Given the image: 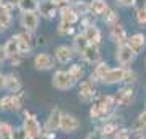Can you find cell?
Listing matches in <instances>:
<instances>
[{
  "mask_svg": "<svg viewBox=\"0 0 146 139\" xmlns=\"http://www.w3.org/2000/svg\"><path fill=\"white\" fill-rule=\"evenodd\" d=\"M80 128V121L78 118L72 113H63L62 117V123H60V129L63 133H75Z\"/></svg>",
  "mask_w": 146,
  "mask_h": 139,
  "instance_id": "8992f818",
  "label": "cell"
},
{
  "mask_svg": "<svg viewBox=\"0 0 146 139\" xmlns=\"http://www.w3.org/2000/svg\"><path fill=\"white\" fill-rule=\"evenodd\" d=\"M37 11H39V15H42L44 18H54V16L57 15V5L54 3L52 0H42L41 3H39V8H37Z\"/></svg>",
  "mask_w": 146,
  "mask_h": 139,
  "instance_id": "30bf717a",
  "label": "cell"
},
{
  "mask_svg": "<svg viewBox=\"0 0 146 139\" xmlns=\"http://www.w3.org/2000/svg\"><path fill=\"white\" fill-rule=\"evenodd\" d=\"M5 82H7V74L0 73V89H5Z\"/></svg>",
  "mask_w": 146,
  "mask_h": 139,
  "instance_id": "60d3db41",
  "label": "cell"
},
{
  "mask_svg": "<svg viewBox=\"0 0 146 139\" xmlns=\"http://www.w3.org/2000/svg\"><path fill=\"white\" fill-rule=\"evenodd\" d=\"M73 45H75L76 53H83V52L88 49L89 42H88V39L84 37V34H78V36L75 37V41H73Z\"/></svg>",
  "mask_w": 146,
  "mask_h": 139,
  "instance_id": "484cf974",
  "label": "cell"
},
{
  "mask_svg": "<svg viewBox=\"0 0 146 139\" xmlns=\"http://www.w3.org/2000/svg\"><path fill=\"white\" fill-rule=\"evenodd\" d=\"M131 100H133V89L131 88H123L117 92V97H115V103L120 105V107H127L130 105Z\"/></svg>",
  "mask_w": 146,
  "mask_h": 139,
  "instance_id": "7c38bea8",
  "label": "cell"
},
{
  "mask_svg": "<svg viewBox=\"0 0 146 139\" xmlns=\"http://www.w3.org/2000/svg\"><path fill=\"white\" fill-rule=\"evenodd\" d=\"M34 67L37 70H42V71L50 70L54 67V58L49 53H46V52H41V53H37L34 57Z\"/></svg>",
  "mask_w": 146,
  "mask_h": 139,
  "instance_id": "9c48e42d",
  "label": "cell"
},
{
  "mask_svg": "<svg viewBox=\"0 0 146 139\" xmlns=\"http://www.w3.org/2000/svg\"><path fill=\"white\" fill-rule=\"evenodd\" d=\"M136 8V10H145L146 8V0H135V5H133Z\"/></svg>",
  "mask_w": 146,
  "mask_h": 139,
  "instance_id": "f35d334b",
  "label": "cell"
},
{
  "mask_svg": "<svg viewBox=\"0 0 146 139\" xmlns=\"http://www.w3.org/2000/svg\"><path fill=\"white\" fill-rule=\"evenodd\" d=\"M21 26L26 29V31H34L39 24V16L36 11H26L21 15Z\"/></svg>",
  "mask_w": 146,
  "mask_h": 139,
  "instance_id": "ba28073f",
  "label": "cell"
},
{
  "mask_svg": "<svg viewBox=\"0 0 146 139\" xmlns=\"http://www.w3.org/2000/svg\"><path fill=\"white\" fill-rule=\"evenodd\" d=\"M131 133L135 134H145L146 133V110L138 115L135 123L131 125Z\"/></svg>",
  "mask_w": 146,
  "mask_h": 139,
  "instance_id": "ffe728a7",
  "label": "cell"
},
{
  "mask_svg": "<svg viewBox=\"0 0 146 139\" xmlns=\"http://www.w3.org/2000/svg\"><path fill=\"white\" fill-rule=\"evenodd\" d=\"M60 18H62V21H65V23L75 24V23L80 20V13L75 10V7L67 5V7H63V8H60Z\"/></svg>",
  "mask_w": 146,
  "mask_h": 139,
  "instance_id": "4fadbf2b",
  "label": "cell"
},
{
  "mask_svg": "<svg viewBox=\"0 0 146 139\" xmlns=\"http://www.w3.org/2000/svg\"><path fill=\"white\" fill-rule=\"evenodd\" d=\"M145 63H146V58H145Z\"/></svg>",
  "mask_w": 146,
  "mask_h": 139,
  "instance_id": "f6af8a7d",
  "label": "cell"
},
{
  "mask_svg": "<svg viewBox=\"0 0 146 139\" xmlns=\"http://www.w3.org/2000/svg\"><path fill=\"white\" fill-rule=\"evenodd\" d=\"M2 63H3V62H2V58H0V65H2Z\"/></svg>",
  "mask_w": 146,
  "mask_h": 139,
  "instance_id": "ee69618b",
  "label": "cell"
},
{
  "mask_svg": "<svg viewBox=\"0 0 146 139\" xmlns=\"http://www.w3.org/2000/svg\"><path fill=\"white\" fill-rule=\"evenodd\" d=\"M25 100H26V92L13 94V110H20L25 105Z\"/></svg>",
  "mask_w": 146,
  "mask_h": 139,
  "instance_id": "f546056e",
  "label": "cell"
},
{
  "mask_svg": "<svg viewBox=\"0 0 146 139\" xmlns=\"http://www.w3.org/2000/svg\"><path fill=\"white\" fill-rule=\"evenodd\" d=\"M78 96L83 102H89L94 96V88L91 81H81L80 82V89H78Z\"/></svg>",
  "mask_w": 146,
  "mask_h": 139,
  "instance_id": "5bb4252c",
  "label": "cell"
},
{
  "mask_svg": "<svg viewBox=\"0 0 146 139\" xmlns=\"http://www.w3.org/2000/svg\"><path fill=\"white\" fill-rule=\"evenodd\" d=\"M0 23L5 26V28H8L11 24V13L3 3H0Z\"/></svg>",
  "mask_w": 146,
  "mask_h": 139,
  "instance_id": "4316f807",
  "label": "cell"
},
{
  "mask_svg": "<svg viewBox=\"0 0 146 139\" xmlns=\"http://www.w3.org/2000/svg\"><path fill=\"white\" fill-rule=\"evenodd\" d=\"M5 89L8 91V92H11V94L20 92V89H21V81H20V78L16 76V74H7Z\"/></svg>",
  "mask_w": 146,
  "mask_h": 139,
  "instance_id": "d6986e66",
  "label": "cell"
},
{
  "mask_svg": "<svg viewBox=\"0 0 146 139\" xmlns=\"http://www.w3.org/2000/svg\"><path fill=\"white\" fill-rule=\"evenodd\" d=\"M136 57V52L131 49L128 44H122V45L119 47V50H117V62L120 63V65H130L133 60H135Z\"/></svg>",
  "mask_w": 146,
  "mask_h": 139,
  "instance_id": "277c9868",
  "label": "cell"
},
{
  "mask_svg": "<svg viewBox=\"0 0 146 139\" xmlns=\"http://www.w3.org/2000/svg\"><path fill=\"white\" fill-rule=\"evenodd\" d=\"M55 58H57L58 63H68L73 58V49L68 45H58L55 49Z\"/></svg>",
  "mask_w": 146,
  "mask_h": 139,
  "instance_id": "9a60e30c",
  "label": "cell"
},
{
  "mask_svg": "<svg viewBox=\"0 0 146 139\" xmlns=\"http://www.w3.org/2000/svg\"><path fill=\"white\" fill-rule=\"evenodd\" d=\"M18 8L23 13H26V11H36L39 8V2L37 0H18Z\"/></svg>",
  "mask_w": 146,
  "mask_h": 139,
  "instance_id": "d4e9b609",
  "label": "cell"
},
{
  "mask_svg": "<svg viewBox=\"0 0 146 139\" xmlns=\"http://www.w3.org/2000/svg\"><path fill=\"white\" fill-rule=\"evenodd\" d=\"M16 39H18V47H20V53L25 55L31 50V34L29 32H21V34H16Z\"/></svg>",
  "mask_w": 146,
  "mask_h": 139,
  "instance_id": "e0dca14e",
  "label": "cell"
},
{
  "mask_svg": "<svg viewBox=\"0 0 146 139\" xmlns=\"http://www.w3.org/2000/svg\"><path fill=\"white\" fill-rule=\"evenodd\" d=\"M110 39L114 42H117V44H125L127 41V32L125 29L122 28V26H115V28H112V31H110Z\"/></svg>",
  "mask_w": 146,
  "mask_h": 139,
  "instance_id": "603a6c76",
  "label": "cell"
},
{
  "mask_svg": "<svg viewBox=\"0 0 146 139\" xmlns=\"http://www.w3.org/2000/svg\"><path fill=\"white\" fill-rule=\"evenodd\" d=\"M125 73H127V68H123V67L110 68L109 71H107V74L104 76L102 82H106V84H117V82L123 81Z\"/></svg>",
  "mask_w": 146,
  "mask_h": 139,
  "instance_id": "5b68a950",
  "label": "cell"
},
{
  "mask_svg": "<svg viewBox=\"0 0 146 139\" xmlns=\"http://www.w3.org/2000/svg\"><path fill=\"white\" fill-rule=\"evenodd\" d=\"M75 79H73L70 74H68V71H62V70H58V71H55V74H54L52 78V84L55 89H60V91H67V89H72L73 86H75Z\"/></svg>",
  "mask_w": 146,
  "mask_h": 139,
  "instance_id": "3957f363",
  "label": "cell"
},
{
  "mask_svg": "<svg viewBox=\"0 0 146 139\" xmlns=\"http://www.w3.org/2000/svg\"><path fill=\"white\" fill-rule=\"evenodd\" d=\"M5 29H7V28H5V26H3V24H2V23H0V34H2V32L5 31Z\"/></svg>",
  "mask_w": 146,
  "mask_h": 139,
  "instance_id": "b9f144b4",
  "label": "cell"
},
{
  "mask_svg": "<svg viewBox=\"0 0 146 139\" xmlns=\"http://www.w3.org/2000/svg\"><path fill=\"white\" fill-rule=\"evenodd\" d=\"M109 70L110 68H109V65H107L106 62H99L96 67H94V73L91 74V79L94 78V81H96V79H101V81H102Z\"/></svg>",
  "mask_w": 146,
  "mask_h": 139,
  "instance_id": "cb8c5ba5",
  "label": "cell"
},
{
  "mask_svg": "<svg viewBox=\"0 0 146 139\" xmlns=\"http://www.w3.org/2000/svg\"><path fill=\"white\" fill-rule=\"evenodd\" d=\"M115 131H119V126H117V123H106L104 128H102V133H104V136H110V134H114Z\"/></svg>",
  "mask_w": 146,
  "mask_h": 139,
  "instance_id": "836d02e7",
  "label": "cell"
},
{
  "mask_svg": "<svg viewBox=\"0 0 146 139\" xmlns=\"http://www.w3.org/2000/svg\"><path fill=\"white\" fill-rule=\"evenodd\" d=\"M128 45L133 49V50L136 52V53H140L141 50H143V47H145L146 41H145V36L141 34V32H138V34H133V36L128 39V42H127Z\"/></svg>",
  "mask_w": 146,
  "mask_h": 139,
  "instance_id": "44dd1931",
  "label": "cell"
},
{
  "mask_svg": "<svg viewBox=\"0 0 146 139\" xmlns=\"http://www.w3.org/2000/svg\"><path fill=\"white\" fill-rule=\"evenodd\" d=\"M23 131L26 133L28 139H37L39 136H42V129L39 121L36 120V117L31 113H25V120H23Z\"/></svg>",
  "mask_w": 146,
  "mask_h": 139,
  "instance_id": "7a4b0ae2",
  "label": "cell"
},
{
  "mask_svg": "<svg viewBox=\"0 0 146 139\" xmlns=\"http://www.w3.org/2000/svg\"><path fill=\"white\" fill-rule=\"evenodd\" d=\"M62 110L58 107H54L52 112H50V115H49V118H47V126L46 129H49V131H57V129H60V123H62Z\"/></svg>",
  "mask_w": 146,
  "mask_h": 139,
  "instance_id": "52a82bcc",
  "label": "cell"
},
{
  "mask_svg": "<svg viewBox=\"0 0 146 139\" xmlns=\"http://www.w3.org/2000/svg\"><path fill=\"white\" fill-rule=\"evenodd\" d=\"M110 139H117V136H114V138H110Z\"/></svg>",
  "mask_w": 146,
  "mask_h": 139,
  "instance_id": "7bdbcfd3",
  "label": "cell"
},
{
  "mask_svg": "<svg viewBox=\"0 0 146 139\" xmlns=\"http://www.w3.org/2000/svg\"><path fill=\"white\" fill-rule=\"evenodd\" d=\"M112 105H114V99L110 97V96L102 97L101 100H98V102L91 107V112H89L91 118H93V120H102L104 117L109 115Z\"/></svg>",
  "mask_w": 146,
  "mask_h": 139,
  "instance_id": "6da1fadb",
  "label": "cell"
},
{
  "mask_svg": "<svg viewBox=\"0 0 146 139\" xmlns=\"http://www.w3.org/2000/svg\"><path fill=\"white\" fill-rule=\"evenodd\" d=\"M84 37L88 39L89 44H94V45H98L101 42V31H99V28L98 26H94V24H89L84 28Z\"/></svg>",
  "mask_w": 146,
  "mask_h": 139,
  "instance_id": "2e32d148",
  "label": "cell"
},
{
  "mask_svg": "<svg viewBox=\"0 0 146 139\" xmlns=\"http://www.w3.org/2000/svg\"><path fill=\"white\" fill-rule=\"evenodd\" d=\"M86 139H104V133H102V129H94L93 133H89Z\"/></svg>",
  "mask_w": 146,
  "mask_h": 139,
  "instance_id": "d590c367",
  "label": "cell"
},
{
  "mask_svg": "<svg viewBox=\"0 0 146 139\" xmlns=\"http://www.w3.org/2000/svg\"><path fill=\"white\" fill-rule=\"evenodd\" d=\"M117 3L120 7H133L135 5V0H117Z\"/></svg>",
  "mask_w": 146,
  "mask_h": 139,
  "instance_id": "ab89813d",
  "label": "cell"
},
{
  "mask_svg": "<svg viewBox=\"0 0 146 139\" xmlns=\"http://www.w3.org/2000/svg\"><path fill=\"white\" fill-rule=\"evenodd\" d=\"M117 139H130V131L128 129H120V131H117Z\"/></svg>",
  "mask_w": 146,
  "mask_h": 139,
  "instance_id": "8d00e7d4",
  "label": "cell"
},
{
  "mask_svg": "<svg viewBox=\"0 0 146 139\" xmlns=\"http://www.w3.org/2000/svg\"><path fill=\"white\" fill-rule=\"evenodd\" d=\"M135 78H136V74L131 70H127V73H125V78H123V81L125 82H130V81H135Z\"/></svg>",
  "mask_w": 146,
  "mask_h": 139,
  "instance_id": "74e56055",
  "label": "cell"
},
{
  "mask_svg": "<svg viewBox=\"0 0 146 139\" xmlns=\"http://www.w3.org/2000/svg\"><path fill=\"white\" fill-rule=\"evenodd\" d=\"M15 129L8 123H0V139H15L13 138Z\"/></svg>",
  "mask_w": 146,
  "mask_h": 139,
  "instance_id": "83f0119b",
  "label": "cell"
},
{
  "mask_svg": "<svg viewBox=\"0 0 146 139\" xmlns=\"http://www.w3.org/2000/svg\"><path fill=\"white\" fill-rule=\"evenodd\" d=\"M68 74H70L75 81H80V79L83 78L84 71H83V68L80 67V65H72V67H70V70H68Z\"/></svg>",
  "mask_w": 146,
  "mask_h": 139,
  "instance_id": "4dcf8cb0",
  "label": "cell"
},
{
  "mask_svg": "<svg viewBox=\"0 0 146 139\" xmlns=\"http://www.w3.org/2000/svg\"><path fill=\"white\" fill-rule=\"evenodd\" d=\"M3 49H5V53H7L8 58L15 57V55H20V47H18V39H16V36L10 37V39L5 42Z\"/></svg>",
  "mask_w": 146,
  "mask_h": 139,
  "instance_id": "ac0fdd59",
  "label": "cell"
},
{
  "mask_svg": "<svg viewBox=\"0 0 146 139\" xmlns=\"http://www.w3.org/2000/svg\"><path fill=\"white\" fill-rule=\"evenodd\" d=\"M0 108L2 110H13V94H8L0 99Z\"/></svg>",
  "mask_w": 146,
  "mask_h": 139,
  "instance_id": "1f68e13d",
  "label": "cell"
},
{
  "mask_svg": "<svg viewBox=\"0 0 146 139\" xmlns=\"http://www.w3.org/2000/svg\"><path fill=\"white\" fill-rule=\"evenodd\" d=\"M81 57H83L84 62H88V63H99V60H101L99 47L94 45V44H89L88 49L81 53Z\"/></svg>",
  "mask_w": 146,
  "mask_h": 139,
  "instance_id": "8fae6325",
  "label": "cell"
},
{
  "mask_svg": "<svg viewBox=\"0 0 146 139\" xmlns=\"http://www.w3.org/2000/svg\"><path fill=\"white\" fill-rule=\"evenodd\" d=\"M104 21H106V24L109 26V28H115V26H119V15H117L115 11L109 10L104 15Z\"/></svg>",
  "mask_w": 146,
  "mask_h": 139,
  "instance_id": "f1b7e54d",
  "label": "cell"
},
{
  "mask_svg": "<svg viewBox=\"0 0 146 139\" xmlns=\"http://www.w3.org/2000/svg\"><path fill=\"white\" fill-rule=\"evenodd\" d=\"M57 32L60 34V36H68V34H72V32H73V24H70V23H65V21H62V23L58 24Z\"/></svg>",
  "mask_w": 146,
  "mask_h": 139,
  "instance_id": "d6a6232c",
  "label": "cell"
},
{
  "mask_svg": "<svg viewBox=\"0 0 146 139\" xmlns=\"http://www.w3.org/2000/svg\"><path fill=\"white\" fill-rule=\"evenodd\" d=\"M136 21H138L141 26L146 24V8L145 10H140L138 13H136Z\"/></svg>",
  "mask_w": 146,
  "mask_h": 139,
  "instance_id": "e575fe53",
  "label": "cell"
},
{
  "mask_svg": "<svg viewBox=\"0 0 146 139\" xmlns=\"http://www.w3.org/2000/svg\"><path fill=\"white\" fill-rule=\"evenodd\" d=\"M89 10L93 11L94 15H106L109 11V5L106 0H93L89 3Z\"/></svg>",
  "mask_w": 146,
  "mask_h": 139,
  "instance_id": "7402d4cb",
  "label": "cell"
}]
</instances>
